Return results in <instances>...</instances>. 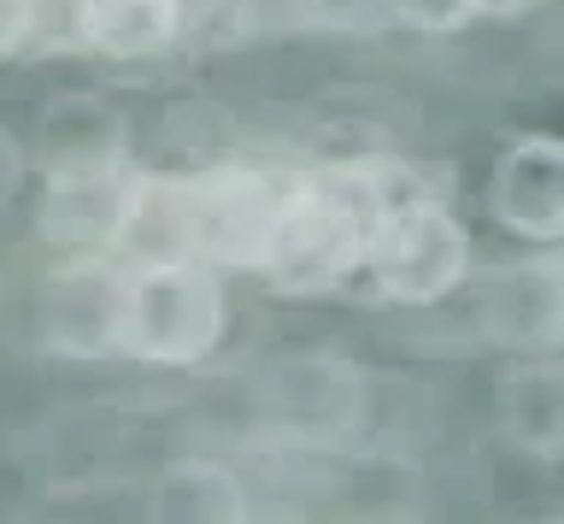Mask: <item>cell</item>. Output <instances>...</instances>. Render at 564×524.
<instances>
[{
	"label": "cell",
	"mask_w": 564,
	"mask_h": 524,
	"mask_svg": "<svg viewBox=\"0 0 564 524\" xmlns=\"http://www.w3.org/2000/svg\"><path fill=\"white\" fill-rule=\"evenodd\" d=\"M476 236L441 183H417L370 213L365 254L352 271V301L388 312H441L476 271Z\"/></svg>",
	"instance_id": "cell-1"
},
{
	"label": "cell",
	"mask_w": 564,
	"mask_h": 524,
	"mask_svg": "<svg viewBox=\"0 0 564 524\" xmlns=\"http://www.w3.org/2000/svg\"><path fill=\"white\" fill-rule=\"evenodd\" d=\"M370 395H377V365L335 342L312 347H271L247 365L241 407H247V442L276 448H352L365 442Z\"/></svg>",
	"instance_id": "cell-2"
},
{
	"label": "cell",
	"mask_w": 564,
	"mask_h": 524,
	"mask_svg": "<svg viewBox=\"0 0 564 524\" xmlns=\"http://www.w3.org/2000/svg\"><path fill=\"white\" fill-rule=\"evenodd\" d=\"M236 277L188 254L123 259L118 289V360L141 372H206L236 330Z\"/></svg>",
	"instance_id": "cell-3"
},
{
	"label": "cell",
	"mask_w": 564,
	"mask_h": 524,
	"mask_svg": "<svg viewBox=\"0 0 564 524\" xmlns=\"http://www.w3.org/2000/svg\"><path fill=\"white\" fill-rule=\"evenodd\" d=\"M135 183H141L135 142L35 160V178L24 195L35 248L42 254H118Z\"/></svg>",
	"instance_id": "cell-4"
},
{
	"label": "cell",
	"mask_w": 564,
	"mask_h": 524,
	"mask_svg": "<svg viewBox=\"0 0 564 524\" xmlns=\"http://www.w3.org/2000/svg\"><path fill=\"white\" fill-rule=\"evenodd\" d=\"M465 324L482 354H558L564 342V259L558 248H523L482 266L458 289Z\"/></svg>",
	"instance_id": "cell-5"
},
{
	"label": "cell",
	"mask_w": 564,
	"mask_h": 524,
	"mask_svg": "<svg viewBox=\"0 0 564 524\" xmlns=\"http://www.w3.org/2000/svg\"><path fill=\"white\" fill-rule=\"evenodd\" d=\"M118 254H42L30 284V336L47 360L106 365L118 360Z\"/></svg>",
	"instance_id": "cell-6"
},
{
	"label": "cell",
	"mask_w": 564,
	"mask_h": 524,
	"mask_svg": "<svg viewBox=\"0 0 564 524\" xmlns=\"http://www.w3.org/2000/svg\"><path fill=\"white\" fill-rule=\"evenodd\" d=\"M194 47V0H65V54L112 72L171 65Z\"/></svg>",
	"instance_id": "cell-7"
},
{
	"label": "cell",
	"mask_w": 564,
	"mask_h": 524,
	"mask_svg": "<svg viewBox=\"0 0 564 524\" xmlns=\"http://www.w3.org/2000/svg\"><path fill=\"white\" fill-rule=\"evenodd\" d=\"M482 206L518 248L564 242V142L553 130H518L494 148Z\"/></svg>",
	"instance_id": "cell-8"
},
{
	"label": "cell",
	"mask_w": 564,
	"mask_h": 524,
	"mask_svg": "<svg viewBox=\"0 0 564 524\" xmlns=\"http://www.w3.org/2000/svg\"><path fill=\"white\" fill-rule=\"evenodd\" d=\"M488 430L523 466L564 460V365L558 354H500L488 383Z\"/></svg>",
	"instance_id": "cell-9"
},
{
	"label": "cell",
	"mask_w": 564,
	"mask_h": 524,
	"mask_svg": "<svg viewBox=\"0 0 564 524\" xmlns=\"http://www.w3.org/2000/svg\"><path fill=\"white\" fill-rule=\"evenodd\" d=\"M141 513L153 524H241L259 518V483L247 453L183 448L141 483Z\"/></svg>",
	"instance_id": "cell-10"
},
{
	"label": "cell",
	"mask_w": 564,
	"mask_h": 524,
	"mask_svg": "<svg viewBox=\"0 0 564 524\" xmlns=\"http://www.w3.org/2000/svg\"><path fill=\"white\" fill-rule=\"evenodd\" d=\"M65 54V0H0V65Z\"/></svg>",
	"instance_id": "cell-11"
},
{
	"label": "cell",
	"mask_w": 564,
	"mask_h": 524,
	"mask_svg": "<svg viewBox=\"0 0 564 524\" xmlns=\"http://www.w3.org/2000/svg\"><path fill=\"white\" fill-rule=\"evenodd\" d=\"M382 12H388V30L417 42H458L476 24L470 0H382Z\"/></svg>",
	"instance_id": "cell-12"
},
{
	"label": "cell",
	"mask_w": 564,
	"mask_h": 524,
	"mask_svg": "<svg viewBox=\"0 0 564 524\" xmlns=\"http://www.w3.org/2000/svg\"><path fill=\"white\" fill-rule=\"evenodd\" d=\"M30 178H35V153L24 142V130L0 118V218H12L30 195Z\"/></svg>",
	"instance_id": "cell-13"
},
{
	"label": "cell",
	"mask_w": 564,
	"mask_h": 524,
	"mask_svg": "<svg viewBox=\"0 0 564 524\" xmlns=\"http://www.w3.org/2000/svg\"><path fill=\"white\" fill-rule=\"evenodd\" d=\"M476 7V24H518V19H535L553 0H470Z\"/></svg>",
	"instance_id": "cell-14"
}]
</instances>
